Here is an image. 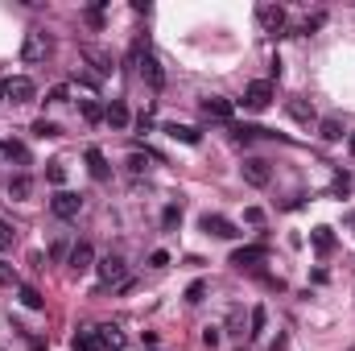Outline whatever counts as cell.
Instances as JSON below:
<instances>
[{"instance_id": "cell-1", "label": "cell", "mask_w": 355, "mask_h": 351, "mask_svg": "<svg viewBox=\"0 0 355 351\" xmlns=\"http://www.w3.org/2000/svg\"><path fill=\"white\" fill-rule=\"evenodd\" d=\"M50 54H54V38H50L46 29H29L25 42H21V58H25L29 66H38V62H46Z\"/></svg>"}, {"instance_id": "cell-2", "label": "cell", "mask_w": 355, "mask_h": 351, "mask_svg": "<svg viewBox=\"0 0 355 351\" xmlns=\"http://www.w3.org/2000/svg\"><path fill=\"white\" fill-rule=\"evenodd\" d=\"M240 103H244L248 112H265V107L273 103V83H269V79H257V83H248Z\"/></svg>"}, {"instance_id": "cell-3", "label": "cell", "mask_w": 355, "mask_h": 351, "mask_svg": "<svg viewBox=\"0 0 355 351\" xmlns=\"http://www.w3.org/2000/svg\"><path fill=\"white\" fill-rule=\"evenodd\" d=\"M95 273H99L103 285H129V269H124L120 257H103V261H95Z\"/></svg>"}, {"instance_id": "cell-4", "label": "cell", "mask_w": 355, "mask_h": 351, "mask_svg": "<svg viewBox=\"0 0 355 351\" xmlns=\"http://www.w3.org/2000/svg\"><path fill=\"white\" fill-rule=\"evenodd\" d=\"M50 211H54L58 219H75V215L83 211V194H75V190H58V194L50 198Z\"/></svg>"}, {"instance_id": "cell-5", "label": "cell", "mask_w": 355, "mask_h": 351, "mask_svg": "<svg viewBox=\"0 0 355 351\" xmlns=\"http://www.w3.org/2000/svg\"><path fill=\"white\" fill-rule=\"evenodd\" d=\"M257 25L265 34H281L285 29V9L281 5H257Z\"/></svg>"}, {"instance_id": "cell-6", "label": "cell", "mask_w": 355, "mask_h": 351, "mask_svg": "<svg viewBox=\"0 0 355 351\" xmlns=\"http://www.w3.org/2000/svg\"><path fill=\"white\" fill-rule=\"evenodd\" d=\"M240 174H244V182H248V186H269V178H273L269 161H261V157H248V161L240 166Z\"/></svg>"}, {"instance_id": "cell-7", "label": "cell", "mask_w": 355, "mask_h": 351, "mask_svg": "<svg viewBox=\"0 0 355 351\" xmlns=\"http://www.w3.org/2000/svg\"><path fill=\"white\" fill-rule=\"evenodd\" d=\"M265 261H269V248H261V244L231 252V265H235V269H257V265H265Z\"/></svg>"}, {"instance_id": "cell-8", "label": "cell", "mask_w": 355, "mask_h": 351, "mask_svg": "<svg viewBox=\"0 0 355 351\" xmlns=\"http://www.w3.org/2000/svg\"><path fill=\"white\" fill-rule=\"evenodd\" d=\"M202 231H207V236H219V240H235V236H240L235 223L223 219V215H202Z\"/></svg>"}, {"instance_id": "cell-9", "label": "cell", "mask_w": 355, "mask_h": 351, "mask_svg": "<svg viewBox=\"0 0 355 351\" xmlns=\"http://www.w3.org/2000/svg\"><path fill=\"white\" fill-rule=\"evenodd\" d=\"M103 120H107L111 129H120V133H124V129L133 125V112H129V103H124V99H111V103H107V112H103Z\"/></svg>"}, {"instance_id": "cell-10", "label": "cell", "mask_w": 355, "mask_h": 351, "mask_svg": "<svg viewBox=\"0 0 355 351\" xmlns=\"http://www.w3.org/2000/svg\"><path fill=\"white\" fill-rule=\"evenodd\" d=\"M87 269H95V248L87 240H79L70 248V273H87Z\"/></svg>"}, {"instance_id": "cell-11", "label": "cell", "mask_w": 355, "mask_h": 351, "mask_svg": "<svg viewBox=\"0 0 355 351\" xmlns=\"http://www.w3.org/2000/svg\"><path fill=\"white\" fill-rule=\"evenodd\" d=\"M34 95H38L34 79H25V75L9 79V99H13V103H34Z\"/></svg>"}, {"instance_id": "cell-12", "label": "cell", "mask_w": 355, "mask_h": 351, "mask_svg": "<svg viewBox=\"0 0 355 351\" xmlns=\"http://www.w3.org/2000/svg\"><path fill=\"white\" fill-rule=\"evenodd\" d=\"M231 99H223V95H207L202 99V116H211V120H231Z\"/></svg>"}, {"instance_id": "cell-13", "label": "cell", "mask_w": 355, "mask_h": 351, "mask_svg": "<svg viewBox=\"0 0 355 351\" xmlns=\"http://www.w3.org/2000/svg\"><path fill=\"white\" fill-rule=\"evenodd\" d=\"M137 70H141V75L149 79V87H157V91L166 87V70H161V62H157V58H153L149 50H145V58H141V66H137Z\"/></svg>"}, {"instance_id": "cell-14", "label": "cell", "mask_w": 355, "mask_h": 351, "mask_svg": "<svg viewBox=\"0 0 355 351\" xmlns=\"http://www.w3.org/2000/svg\"><path fill=\"white\" fill-rule=\"evenodd\" d=\"M285 112H289V120H298V125H306V129L318 120V116H314V103H306V99H289Z\"/></svg>"}, {"instance_id": "cell-15", "label": "cell", "mask_w": 355, "mask_h": 351, "mask_svg": "<svg viewBox=\"0 0 355 351\" xmlns=\"http://www.w3.org/2000/svg\"><path fill=\"white\" fill-rule=\"evenodd\" d=\"M99 330V343L107 347V351H124V330L116 326V322H103V326H95Z\"/></svg>"}, {"instance_id": "cell-16", "label": "cell", "mask_w": 355, "mask_h": 351, "mask_svg": "<svg viewBox=\"0 0 355 351\" xmlns=\"http://www.w3.org/2000/svg\"><path fill=\"white\" fill-rule=\"evenodd\" d=\"M29 194H34V178H29V174H17V178H9V198L25 203Z\"/></svg>"}, {"instance_id": "cell-17", "label": "cell", "mask_w": 355, "mask_h": 351, "mask_svg": "<svg viewBox=\"0 0 355 351\" xmlns=\"http://www.w3.org/2000/svg\"><path fill=\"white\" fill-rule=\"evenodd\" d=\"M87 170H91V178H95V182H103V178L111 174V170H107V157H103L99 149H87Z\"/></svg>"}, {"instance_id": "cell-18", "label": "cell", "mask_w": 355, "mask_h": 351, "mask_svg": "<svg viewBox=\"0 0 355 351\" xmlns=\"http://www.w3.org/2000/svg\"><path fill=\"white\" fill-rule=\"evenodd\" d=\"M75 351H107V347L99 343V330H95V326H87V330H79V339H75Z\"/></svg>"}, {"instance_id": "cell-19", "label": "cell", "mask_w": 355, "mask_h": 351, "mask_svg": "<svg viewBox=\"0 0 355 351\" xmlns=\"http://www.w3.org/2000/svg\"><path fill=\"white\" fill-rule=\"evenodd\" d=\"M0 153H5L9 161H17V166H29V149L21 141H5V145H0Z\"/></svg>"}, {"instance_id": "cell-20", "label": "cell", "mask_w": 355, "mask_h": 351, "mask_svg": "<svg viewBox=\"0 0 355 351\" xmlns=\"http://www.w3.org/2000/svg\"><path fill=\"white\" fill-rule=\"evenodd\" d=\"M166 133L182 145H198V129H190V125H166Z\"/></svg>"}, {"instance_id": "cell-21", "label": "cell", "mask_w": 355, "mask_h": 351, "mask_svg": "<svg viewBox=\"0 0 355 351\" xmlns=\"http://www.w3.org/2000/svg\"><path fill=\"white\" fill-rule=\"evenodd\" d=\"M79 112H83V120H87V125H99L107 107H103L99 99H83V103H79Z\"/></svg>"}, {"instance_id": "cell-22", "label": "cell", "mask_w": 355, "mask_h": 351, "mask_svg": "<svg viewBox=\"0 0 355 351\" xmlns=\"http://www.w3.org/2000/svg\"><path fill=\"white\" fill-rule=\"evenodd\" d=\"M17 298H21V306H29V310H42V306H46V298H42L34 285H17Z\"/></svg>"}, {"instance_id": "cell-23", "label": "cell", "mask_w": 355, "mask_h": 351, "mask_svg": "<svg viewBox=\"0 0 355 351\" xmlns=\"http://www.w3.org/2000/svg\"><path fill=\"white\" fill-rule=\"evenodd\" d=\"M322 141H343V120H334V116H326V120L318 125Z\"/></svg>"}, {"instance_id": "cell-24", "label": "cell", "mask_w": 355, "mask_h": 351, "mask_svg": "<svg viewBox=\"0 0 355 351\" xmlns=\"http://www.w3.org/2000/svg\"><path fill=\"white\" fill-rule=\"evenodd\" d=\"M13 244H17V227H13L5 215H0V252H9Z\"/></svg>"}, {"instance_id": "cell-25", "label": "cell", "mask_w": 355, "mask_h": 351, "mask_svg": "<svg viewBox=\"0 0 355 351\" xmlns=\"http://www.w3.org/2000/svg\"><path fill=\"white\" fill-rule=\"evenodd\" d=\"M265 322H269L265 306H252V314H248V326H252V330H248V335H252V339H261V335H265Z\"/></svg>"}, {"instance_id": "cell-26", "label": "cell", "mask_w": 355, "mask_h": 351, "mask_svg": "<svg viewBox=\"0 0 355 351\" xmlns=\"http://www.w3.org/2000/svg\"><path fill=\"white\" fill-rule=\"evenodd\" d=\"M310 240H314V248H318V252H330V248H334L330 227H314V231H310Z\"/></svg>"}, {"instance_id": "cell-27", "label": "cell", "mask_w": 355, "mask_h": 351, "mask_svg": "<svg viewBox=\"0 0 355 351\" xmlns=\"http://www.w3.org/2000/svg\"><path fill=\"white\" fill-rule=\"evenodd\" d=\"M178 223H182V207H178V203H170V207L161 211V227H166V231H174Z\"/></svg>"}, {"instance_id": "cell-28", "label": "cell", "mask_w": 355, "mask_h": 351, "mask_svg": "<svg viewBox=\"0 0 355 351\" xmlns=\"http://www.w3.org/2000/svg\"><path fill=\"white\" fill-rule=\"evenodd\" d=\"M83 54H87V62H95V70H99V75H107V70H111V58H107V54H99V50H91V46H87Z\"/></svg>"}, {"instance_id": "cell-29", "label": "cell", "mask_w": 355, "mask_h": 351, "mask_svg": "<svg viewBox=\"0 0 355 351\" xmlns=\"http://www.w3.org/2000/svg\"><path fill=\"white\" fill-rule=\"evenodd\" d=\"M34 137L54 141V137H62V133H58V125H50V120H34Z\"/></svg>"}, {"instance_id": "cell-30", "label": "cell", "mask_w": 355, "mask_h": 351, "mask_svg": "<svg viewBox=\"0 0 355 351\" xmlns=\"http://www.w3.org/2000/svg\"><path fill=\"white\" fill-rule=\"evenodd\" d=\"M46 178L62 190V182H66V166H62V161H50V166H46Z\"/></svg>"}, {"instance_id": "cell-31", "label": "cell", "mask_w": 355, "mask_h": 351, "mask_svg": "<svg viewBox=\"0 0 355 351\" xmlns=\"http://www.w3.org/2000/svg\"><path fill=\"white\" fill-rule=\"evenodd\" d=\"M257 137H269V133L257 129V125H240V129H235V141H257Z\"/></svg>"}, {"instance_id": "cell-32", "label": "cell", "mask_w": 355, "mask_h": 351, "mask_svg": "<svg viewBox=\"0 0 355 351\" xmlns=\"http://www.w3.org/2000/svg\"><path fill=\"white\" fill-rule=\"evenodd\" d=\"M322 25H326V13H314V17L302 21V34H314V29H322Z\"/></svg>"}, {"instance_id": "cell-33", "label": "cell", "mask_w": 355, "mask_h": 351, "mask_svg": "<svg viewBox=\"0 0 355 351\" xmlns=\"http://www.w3.org/2000/svg\"><path fill=\"white\" fill-rule=\"evenodd\" d=\"M66 95H70V87H66V83H58V87H50V95H46V99H50V103H66Z\"/></svg>"}, {"instance_id": "cell-34", "label": "cell", "mask_w": 355, "mask_h": 351, "mask_svg": "<svg viewBox=\"0 0 355 351\" xmlns=\"http://www.w3.org/2000/svg\"><path fill=\"white\" fill-rule=\"evenodd\" d=\"M166 265H170V252H166V248L149 252V269H166Z\"/></svg>"}, {"instance_id": "cell-35", "label": "cell", "mask_w": 355, "mask_h": 351, "mask_svg": "<svg viewBox=\"0 0 355 351\" xmlns=\"http://www.w3.org/2000/svg\"><path fill=\"white\" fill-rule=\"evenodd\" d=\"M347 190H351V178H347V174H339V178H334V194H339V198H347Z\"/></svg>"}, {"instance_id": "cell-36", "label": "cell", "mask_w": 355, "mask_h": 351, "mask_svg": "<svg viewBox=\"0 0 355 351\" xmlns=\"http://www.w3.org/2000/svg\"><path fill=\"white\" fill-rule=\"evenodd\" d=\"M202 294H207V285H202V281H194V285L186 289V302H202Z\"/></svg>"}, {"instance_id": "cell-37", "label": "cell", "mask_w": 355, "mask_h": 351, "mask_svg": "<svg viewBox=\"0 0 355 351\" xmlns=\"http://www.w3.org/2000/svg\"><path fill=\"white\" fill-rule=\"evenodd\" d=\"M141 170H145V157H141V153H133V157H129V174H141Z\"/></svg>"}, {"instance_id": "cell-38", "label": "cell", "mask_w": 355, "mask_h": 351, "mask_svg": "<svg viewBox=\"0 0 355 351\" xmlns=\"http://www.w3.org/2000/svg\"><path fill=\"white\" fill-rule=\"evenodd\" d=\"M244 219H248V223H265V211H261V207H248Z\"/></svg>"}, {"instance_id": "cell-39", "label": "cell", "mask_w": 355, "mask_h": 351, "mask_svg": "<svg viewBox=\"0 0 355 351\" xmlns=\"http://www.w3.org/2000/svg\"><path fill=\"white\" fill-rule=\"evenodd\" d=\"M202 343H207V347H219V330H215V326H207V330H202Z\"/></svg>"}, {"instance_id": "cell-40", "label": "cell", "mask_w": 355, "mask_h": 351, "mask_svg": "<svg viewBox=\"0 0 355 351\" xmlns=\"http://www.w3.org/2000/svg\"><path fill=\"white\" fill-rule=\"evenodd\" d=\"M0 285H17V277H13V269H9V265H0Z\"/></svg>"}, {"instance_id": "cell-41", "label": "cell", "mask_w": 355, "mask_h": 351, "mask_svg": "<svg viewBox=\"0 0 355 351\" xmlns=\"http://www.w3.org/2000/svg\"><path fill=\"white\" fill-rule=\"evenodd\" d=\"M9 99V79H0V103Z\"/></svg>"}, {"instance_id": "cell-42", "label": "cell", "mask_w": 355, "mask_h": 351, "mask_svg": "<svg viewBox=\"0 0 355 351\" xmlns=\"http://www.w3.org/2000/svg\"><path fill=\"white\" fill-rule=\"evenodd\" d=\"M347 149H351V157H355V133H351V137H347Z\"/></svg>"}, {"instance_id": "cell-43", "label": "cell", "mask_w": 355, "mask_h": 351, "mask_svg": "<svg viewBox=\"0 0 355 351\" xmlns=\"http://www.w3.org/2000/svg\"><path fill=\"white\" fill-rule=\"evenodd\" d=\"M347 223H351V227H355V211H351V215H347Z\"/></svg>"}]
</instances>
